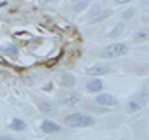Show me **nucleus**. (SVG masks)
Returning <instances> with one entry per match:
<instances>
[{
    "instance_id": "1",
    "label": "nucleus",
    "mask_w": 149,
    "mask_h": 140,
    "mask_svg": "<svg viewBox=\"0 0 149 140\" xmlns=\"http://www.w3.org/2000/svg\"><path fill=\"white\" fill-rule=\"evenodd\" d=\"M63 123L67 126H72V128H88V126H93L95 124V119L88 114H81V112H76V114H68Z\"/></svg>"
},
{
    "instance_id": "2",
    "label": "nucleus",
    "mask_w": 149,
    "mask_h": 140,
    "mask_svg": "<svg viewBox=\"0 0 149 140\" xmlns=\"http://www.w3.org/2000/svg\"><path fill=\"white\" fill-rule=\"evenodd\" d=\"M126 51H128L126 44H121V42L119 44H111L102 51V56L104 58H119V56L126 54Z\"/></svg>"
},
{
    "instance_id": "3",
    "label": "nucleus",
    "mask_w": 149,
    "mask_h": 140,
    "mask_svg": "<svg viewBox=\"0 0 149 140\" xmlns=\"http://www.w3.org/2000/svg\"><path fill=\"white\" fill-rule=\"evenodd\" d=\"M147 102H149L147 91H140L139 95H135V96L128 102V107H130V110H140V109H144V107L147 105Z\"/></svg>"
},
{
    "instance_id": "4",
    "label": "nucleus",
    "mask_w": 149,
    "mask_h": 140,
    "mask_svg": "<svg viewBox=\"0 0 149 140\" xmlns=\"http://www.w3.org/2000/svg\"><path fill=\"white\" fill-rule=\"evenodd\" d=\"M95 103L104 105V107H114V105H118V100H116V96H112L111 93H100V95L95 98Z\"/></svg>"
},
{
    "instance_id": "5",
    "label": "nucleus",
    "mask_w": 149,
    "mask_h": 140,
    "mask_svg": "<svg viewBox=\"0 0 149 140\" xmlns=\"http://www.w3.org/2000/svg\"><path fill=\"white\" fill-rule=\"evenodd\" d=\"M104 89V82L100 79H91L86 82V91L88 93H100Z\"/></svg>"
},
{
    "instance_id": "6",
    "label": "nucleus",
    "mask_w": 149,
    "mask_h": 140,
    "mask_svg": "<svg viewBox=\"0 0 149 140\" xmlns=\"http://www.w3.org/2000/svg\"><path fill=\"white\" fill-rule=\"evenodd\" d=\"M111 68L107 65H93L88 68V74L90 76H104V74H109Z\"/></svg>"
},
{
    "instance_id": "7",
    "label": "nucleus",
    "mask_w": 149,
    "mask_h": 140,
    "mask_svg": "<svg viewBox=\"0 0 149 140\" xmlns=\"http://www.w3.org/2000/svg\"><path fill=\"white\" fill-rule=\"evenodd\" d=\"M40 130H42L44 133H56V131H60V124H56V123H53V121L46 119V121H42Z\"/></svg>"
},
{
    "instance_id": "8",
    "label": "nucleus",
    "mask_w": 149,
    "mask_h": 140,
    "mask_svg": "<svg viewBox=\"0 0 149 140\" xmlns=\"http://www.w3.org/2000/svg\"><path fill=\"white\" fill-rule=\"evenodd\" d=\"M79 102H81V98L77 95H68L61 100V103L67 105V107H76V105H79Z\"/></svg>"
},
{
    "instance_id": "9",
    "label": "nucleus",
    "mask_w": 149,
    "mask_h": 140,
    "mask_svg": "<svg viewBox=\"0 0 149 140\" xmlns=\"http://www.w3.org/2000/svg\"><path fill=\"white\" fill-rule=\"evenodd\" d=\"M11 130H14V131H23L25 128H26V123L23 121V119H18V117H14L13 121H11Z\"/></svg>"
},
{
    "instance_id": "10",
    "label": "nucleus",
    "mask_w": 149,
    "mask_h": 140,
    "mask_svg": "<svg viewBox=\"0 0 149 140\" xmlns=\"http://www.w3.org/2000/svg\"><path fill=\"white\" fill-rule=\"evenodd\" d=\"M39 109H40L44 114H49V116H54V114H56V109H54L51 103H47V102H40V103H39Z\"/></svg>"
},
{
    "instance_id": "11",
    "label": "nucleus",
    "mask_w": 149,
    "mask_h": 140,
    "mask_svg": "<svg viewBox=\"0 0 149 140\" xmlns=\"http://www.w3.org/2000/svg\"><path fill=\"white\" fill-rule=\"evenodd\" d=\"M147 37H149V32H147L146 28H142V30H139V32L133 35V40H135V42H142V40H146Z\"/></svg>"
},
{
    "instance_id": "12",
    "label": "nucleus",
    "mask_w": 149,
    "mask_h": 140,
    "mask_svg": "<svg viewBox=\"0 0 149 140\" xmlns=\"http://www.w3.org/2000/svg\"><path fill=\"white\" fill-rule=\"evenodd\" d=\"M112 14V11H102L97 18H93V23H98V21H102V19H105V18H109Z\"/></svg>"
},
{
    "instance_id": "13",
    "label": "nucleus",
    "mask_w": 149,
    "mask_h": 140,
    "mask_svg": "<svg viewBox=\"0 0 149 140\" xmlns=\"http://www.w3.org/2000/svg\"><path fill=\"white\" fill-rule=\"evenodd\" d=\"M86 6H88V0H79V2H76V4H74V11H76V12H79V11H83Z\"/></svg>"
},
{
    "instance_id": "14",
    "label": "nucleus",
    "mask_w": 149,
    "mask_h": 140,
    "mask_svg": "<svg viewBox=\"0 0 149 140\" xmlns=\"http://www.w3.org/2000/svg\"><path fill=\"white\" fill-rule=\"evenodd\" d=\"M61 82H63L65 86H68V88H70V86H74L76 79H74L72 76H68V74H67V76H63V77H61Z\"/></svg>"
},
{
    "instance_id": "15",
    "label": "nucleus",
    "mask_w": 149,
    "mask_h": 140,
    "mask_svg": "<svg viewBox=\"0 0 149 140\" xmlns=\"http://www.w3.org/2000/svg\"><path fill=\"white\" fill-rule=\"evenodd\" d=\"M2 51H4L6 54H11V56H16V54H18V49H16L14 46H6Z\"/></svg>"
},
{
    "instance_id": "16",
    "label": "nucleus",
    "mask_w": 149,
    "mask_h": 140,
    "mask_svg": "<svg viewBox=\"0 0 149 140\" xmlns=\"http://www.w3.org/2000/svg\"><path fill=\"white\" fill-rule=\"evenodd\" d=\"M123 28H125L123 25H116V26H114V30H112V32H111L109 35H111V37H118V35H119V33L123 32Z\"/></svg>"
},
{
    "instance_id": "17",
    "label": "nucleus",
    "mask_w": 149,
    "mask_h": 140,
    "mask_svg": "<svg viewBox=\"0 0 149 140\" xmlns=\"http://www.w3.org/2000/svg\"><path fill=\"white\" fill-rule=\"evenodd\" d=\"M132 14H133V11L130 9V11H126V12L123 14V18H125V19H130V18H132Z\"/></svg>"
},
{
    "instance_id": "18",
    "label": "nucleus",
    "mask_w": 149,
    "mask_h": 140,
    "mask_svg": "<svg viewBox=\"0 0 149 140\" xmlns=\"http://www.w3.org/2000/svg\"><path fill=\"white\" fill-rule=\"evenodd\" d=\"M116 4H128V2H132V0H114Z\"/></svg>"
},
{
    "instance_id": "19",
    "label": "nucleus",
    "mask_w": 149,
    "mask_h": 140,
    "mask_svg": "<svg viewBox=\"0 0 149 140\" xmlns=\"http://www.w3.org/2000/svg\"><path fill=\"white\" fill-rule=\"evenodd\" d=\"M0 140H13L11 137H0Z\"/></svg>"
},
{
    "instance_id": "20",
    "label": "nucleus",
    "mask_w": 149,
    "mask_h": 140,
    "mask_svg": "<svg viewBox=\"0 0 149 140\" xmlns=\"http://www.w3.org/2000/svg\"><path fill=\"white\" fill-rule=\"evenodd\" d=\"M42 2H49V0H42Z\"/></svg>"
}]
</instances>
